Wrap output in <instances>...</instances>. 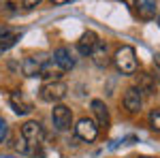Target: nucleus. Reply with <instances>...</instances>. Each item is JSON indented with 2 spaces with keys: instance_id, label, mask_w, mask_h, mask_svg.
Segmentation results:
<instances>
[{
  "instance_id": "f257e3e1",
  "label": "nucleus",
  "mask_w": 160,
  "mask_h": 158,
  "mask_svg": "<svg viewBox=\"0 0 160 158\" xmlns=\"http://www.w3.org/2000/svg\"><path fill=\"white\" fill-rule=\"evenodd\" d=\"M111 60H113L115 69H118L122 75H135L137 69H139L137 54H135V49L130 47V45H122V47H118Z\"/></svg>"
},
{
  "instance_id": "f03ea898",
  "label": "nucleus",
  "mask_w": 160,
  "mask_h": 158,
  "mask_svg": "<svg viewBox=\"0 0 160 158\" xmlns=\"http://www.w3.org/2000/svg\"><path fill=\"white\" fill-rule=\"evenodd\" d=\"M68 94V85L64 84V81H45V84L41 85V90H38V96L41 100H45V103H51V105H58L62 98Z\"/></svg>"
},
{
  "instance_id": "7ed1b4c3",
  "label": "nucleus",
  "mask_w": 160,
  "mask_h": 158,
  "mask_svg": "<svg viewBox=\"0 0 160 158\" xmlns=\"http://www.w3.org/2000/svg\"><path fill=\"white\" fill-rule=\"evenodd\" d=\"M22 139L28 141L34 150H38L41 143H43V139H45V130H43L41 122H37V120L24 122V126H22Z\"/></svg>"
},
{
  "instance_id": "20e7f679",
  "label": "nucleus",
  "mask_w": 160,
  "mask_h": 158,
  "mask_svg": "<svg viewBox=\"0 0 160 158\" xmlns=\"http://www.w3.org/2000/svg\"><path fill=\"white\" fill-rule=\"evenodd\" d=\"M51 122L58 130H68L73 126V109L66 107V105H53L51 109Z\"/></svg>"
},
{
  "instance_id": "39448f33",
  "label": "nucleus",
  "mask_w": 160,
  "mask_h": 158,
  "mask_svg": "<svg viewBox=\"0 0 160 158\" xmlns=\"http://www.w3.org/2000/svg\"><path fill=\"white\" fill-rule=\"evenodd\" d=\"M75 135H77L81 141L92 143V141H96V137H98V126H96V122L90 120V118H81V120L75 124Z\"/></svg>"
},
{
  "instance_id": "423d86ee",
  "label": "nucleus",
  "mask_w": 160,
  "mask_h": 158,
  "mask_svg": "<svg viewBox=\"0 0 160 158\" xmlns=\"http://www.w3.org/2000/svg\"><path fill=\"white\" fill-rule=\"evenodd\" d=\"M122 103H124V109L128 113H141V109H143V94L132 85V88H128L124 92Z\"/></svg>"
},
{
  "instance_id": "0eeeda50",
  "label": "nucleus",
  "mask_w": 160,
  "mask_h": 158,
  "mask_svg": "<svg viewBox=\"0 0 160 158\" xmlns=\"http://www.w3.org/2000/svg\"><path fill=\"white\" fill-rule=\"evenodd\" d=\"M45 64H47V58L43 54L41 56H30L22 62V73L26 77H41V71H43Z\"/></svg>"
},
{
  "instance_id": "6e6552de",
  "label": "nucleus",
  "mask_w": 160,
  "mask_h": 158,
  "mask_svg": "<svg viewBox=\"0 0 160 158\" xmlns=\"http://www.w3.org/2000/svg\"><path fill=\"white\" fill-rule=\"evenodd\" d=\"M9 103H11L13 111H15L17 115H28V113L32 111V103L26 98V94L22 90H13L11 96H9Z\"/></svg>"
},
{
  "instance_id": "1a4fd4ad",
  "label": "nucleus",
  "mask_w": 160,
  "mask_h": 158,
  "mask_svg": "<svg viewBox=\"0 0 160 158\" xmlns=\"http://www.w3.org/2000/svg\"><path fill=\"white\" fill-rule=\"evenodd\" d=\"M90 107H92V113H94V118H96V126L107 130V128H109V122H111L107 105H105L100 98H94V100L90 103Z\"/></svg>"
},
{
  "instance_id": "9d476101",
  "label": "nucleus",
  "mask_w": 160,
  "mask_h": 158,
  "mask_svg": "<svg viewBox=\"0 0 160 158\" xmlns=\"http://www.w3.org/2000/svg\"><path fill=\"white\" fill-rule=\"evenodd\" d=\"M98 34L94 32V30H86L81 37H79V41H77V49H79V54L81 56H90L94 49H96V45H98Z\"/></svg>"
},
{
  "instance_id": "9b49d317",
  "label": "nucleus",
  "mask_w": 160,
  "mask_h": 158,
  "mask_svg": "<svg viewBox=\"0 0 160 158\" xmlns=\"http://www.w3.org/2000/svg\"><path fill=\"white\" fill-rule=\"evenodd\" d=\"M135 88L141 92V94L152 96V94H156V90H158V79H156L152 73H139L137 75V85Z\"/></svg>"
},
{
  "instance_id": "f8f14e48",
  "label": "nucleus",
  "mask_w": 160,
  "mask_h": 158,
  "mask_svg": "<svg viewBox=\"0 0 160 158\" xmlns=\"http://www.w3.org/2000/svg\"><path fill=\"white\" fill-rule=\"evenodd\" d=\"M53 64L58 66V71H71L75 66V58L66 47H58L53 51Z\"/></svg>"
},
{
  "instance_id": "ddd939ff",
  "label": "nucleus",
  "mask_w": 160,
  "mask_h": 158,
  "mask_svg": "<svg viewBox=\"0 0 160 158\" xmlns=\"http://www.w3.org/2000/svg\"><path fill=\"white\" fill-rule=\"evenodd\" d=\"M22 37V32L11 30V28H0V54H4L7 49H11Z\"/></svg>"
},
{
  "instance_id": "4468645a",
  "label": "nucleus",
  "mask_w": 160,
  "mask_h": 158,
  "mask_svg": "<svg viewBox=\"0 0 160 158\" xmlns=\"http://www.w3.org/2000/svg\"><path fill=\"white\" fill-rule=\"evenodd\" d=\"M92 56V62L98 66V69H107L111 64V58H109V47H107V43H98L96 49L90 54Z\"/></svg>"
},
{
  "instance_id": "2eb2a0df",
  "label": "nucleus",
  "mask_w": 160,
  "mask_h": 158,
  "mask_svg": "<svg viewBox=\"0 0 160 158\" xmlns=\"http://www.w3.org/2000/svg\"><path fill=\"white\" fill-rule=\"evenodd\" d=\"M135 9H137V13H139L141 19L149 22V19L156 17V0H137Z\"/></svg>"
},
{
  "instance_id": "dca6fc26",
  "label": "nucleus",
  "mask_w": 160,
  "mask_h": 158,
  "mask_svg": "<svg viewBox=\"0 0 160 158\" xmlns=\"http://www.w3.org/2000/svg\"><path fill=\"white\" fill-rule=\"evenodd\" d=\"M148 122H149V128L160 133V109H152L148 115Z\"/></svg>"
},
{
  "instance_id": "f3484780",
  "label": "nucleus",
  "mask_w": 160,
  "mask_h": 158,
  "mask_svg": "<svg viewBox=\"0 0 160 158\" xmlns=\"http://www.w3.org/2000/svg\"><path fill=\"white\" fill-rule=\"evenodd\" d=\"M7 133H9V124H7V120L0 115V143L7 139Z\"/></svg>"
},
{
  "instance_id": "a211bd4d",
  "label": "nucleus",
  "mask_w": 160,
  "mask_h": 158,
  "mask_svg": "<svg viewBox=\"0 0 160 158\" xmlns=\"http://www.w3.org/2000/svg\"><path fill=\"white\" fill-rule=\"evenodd\" d=\"M22 2H24L26 9H32V7H37L38 2H43V0H22Z\"/></svg>"
},
{
  "instance_id": "6ab92c4d",
  "label": "nucleus",
  "mask_w": 160,
  "mask_h": 158,
  "mask_svg": "<svg viewBox=\"0 0 160 158\" xmlns=\"http://www.w3.org/2000/svg\"><path fill=\"white\" fill-rule=\"evenodd\" d=\"M120 2H124L126 7H130V9H135V2L137 0H120Z\"/></svg>"
},
{
  "instance_id": "aec40b11",
  "label": "nucleus",
  "mask_w": 160,
  "mask_h": 158,
  "mask_svg": "<svg viewBox=\"0 0 160 158\" xmlns=\"http://www.w3.org/2000/svg\"><path fill=\"white\" fill-rule=\"evenodd\" d=\"M154 66L160 71V54H156V56H154Z\"/></svg>"
},
{
  "instance_id": "412c9836",
  "label": "nucleus",
  "mask_w": 160,
  "mask_h": 158,
  "mask_svg": "<svg viewBox=\"0 0 160 158\" xmlns=\"http://www.w3.org/2000/svg\"><path fill=\"white\" fill-rule=\"evenodd\" d=\"M53 4H66V2H73V0H51Z\"/></svg>"
},
{
  "instance_id": "4be33fe9",
  "label": "nucleus",
  "mask_w": 160,
  "mask_h": 158,
  "mask_svg": "<svg viewBox=\"0 0 160 158\" xmlns=\"http://www.w3.org/2000/svg\"><path fill=\"white\" fill-rule=\"evenodd\" d=\"M0 158H24V156H13V154H0Z\"/></svg>"
},
{
  "instance_id": "5701e85b",
  "label": "nucleus",
  "mask_w": 160,
  "mask_h": 158,
  "mask_svg": "<svg viewBox=\"0 0 160 158\" xmlns=\"http://www.w3.org/2000/svg\"><path fill=\"white\" fill-rule=\"evenodd\" d=\"M139 158H154V156H139Z\"/></svg>"
},
{
  "instance_id": "b1692460",
  "label": "nucleus",
  "mask_w": 160,
  "mask_h": 158,
  "mask_svg": "<svg viewBox=\"0 0 160 158\" xmlns=\"http://www.w3.org/2000/svg\"><path fill=\"white\" fill-rule=\"evenodd\" d=\"M158 24H160V13H158Z\"/></svg>"
}]
</instances>
